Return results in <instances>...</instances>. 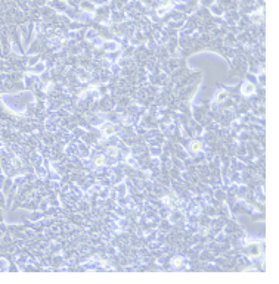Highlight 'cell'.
Here are the masks:
<instances>
[{"mask_svg": "<svg viewBox=\"0 0 279 284\" xmlns=\"http://www.w3.org/2000/svg\"><path fill=\"white\" fill-rule=\"evenodd\" d=\"M189 150H191L192 153H198V152H201V150H202V143L199 142V140L192 142V143H191V146H189Z\"/></svg>", "mask_w": 279, "mask_h": 284, "instance_id": "1", "label": "cell"}, {"mask_svg": "<svg viewBox=\"0 0 279 284\" xmlns=\"http://www.w3.org/2000/svg\"><path fill=\"white\" fill-rule=\"evenodd\" d=\"M254 91V86L251 84V83H244V86H242V93L244 94H251Z\"/></svg>", "mask_w": 279, "mask_h": 284, "instance_id": "2", "label": "cell"}, {"mask_svg": "<svg viewBox=\"0 0 279 284\" xmlns=\"http://www.w3.org/2000/svg\"><path fill=\"white\" fill-rule=\"evenodd\" d=\"M114 125H111V124H107L105 127H104V134L105 136H111V134H114Z\"/></svg>", "mask_w": 279, "mask_h": 284, "instance_id": "3", "label": "cell"}, {"mask_svg": "<svg viewBox=\"0 0 279 284\" xmlns=\"http://www.w3.org/2000/svg\"><path fill=\"white\" fill-rule=\"evenodd\" d=\"M93 162H95V165H96V166H102V165L105 163V157H104V156H101V155H98V156L95 157V160H93Z\"/></svg>", "mask_w": 279, "mask_h": 284, "instance_id": "4", "label": "cell"}, {"mask_svg": "<svg viewBox=\"0 0 279 284\" xmlns=\"http://www.w3.org/2000/svg\"><path fill=\"white\" fill-rule=\"evenodd\" d=\"M171 265H173V267H176V268H177V267H180V265H182V259H180V258H173Z\"/></svg>", "mask_w": 279, "mask_h": 284, "instance_id": "5", "label": "cell"}, {"mask_svg": "<svg viewBox=\"0 0 279 284\" xmlns=\"http://www.w3.org/2000/svg\"><path fill=\"white\" fill-rule=\"evenodd\" d=\"M117 152H118L117 147H108V155H109V156H115Z\"/></svg>", "mask_w": 279, "mask_h": 284, "instance_id": "6", "label": "cell"}, {"mask_svg": "<svg viewBox=\"0 0 279 284\" xmlns=\"http://www.w3.org/2000/svg\"><path fill=\"white\" fill-rule=\"evenodd\" d=\"M225 97H226V91H225V90H222V91H219V96H217V100H219V102H222V100H223Z\"/></svg>", "mask_w": 279, "mask_h": 284, "instance_id": "7", "label": "cell"}]
</instances>
